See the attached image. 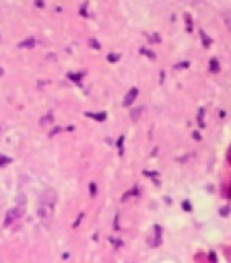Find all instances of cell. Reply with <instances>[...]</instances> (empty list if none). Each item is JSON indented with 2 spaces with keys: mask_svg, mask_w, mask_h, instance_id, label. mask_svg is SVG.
Masks as SVG:
<instances>
[{
  "mask_svg": "<svg viewBox=\"0 0 231 263\" xmlns=\"http://www.w3.org/2000/svg\"><path fill=\"white\" fill-rule=\"evenodd\" d=\"M44 204H50V206H54L56 204V193H54V189H50V191H46L44 193V199H41Z\"/></svg>",
  "mask_w": 231,
  "mask_h": 263,
  "instance_id": "obj_1",
  "label": "cell"
},
{
  "mask_svg": "<svg viewBox=\"0 0 231 263\" xmlns=\"http://www.w3.org/2000/svg\"><path fill=\"white\" fill-rule=\"evenodd\" d=\"M136 95H138V89H132V91L126 95V99H124V105H132V103H134V99H136Z\"/></svg>",
  "mask_w": 231,
  "mask_h": 263,
  "instance_id": "obj_2",
  "label": "cell"
},
{
  "mask_svg": "<svg viewBox=\"0 0 231 263\" xmlns=\"http://www.w3.org/2000/svg\"><path fill=\"white\" fill-rule=\"evenodd\" d=\"M19 214H21V210H11V212H8V218H6V226H8V224H12V222H15V218H19Z\"/></svg>",
  "mask_w": 231,
  "mask_h": 263,
  "instance_id": "obj_3",
  "label": "cell"
},
{
  "mask_svg": "<svg viewBox=\"0 0 231 263\" xmlns=\"http://www.w3.org/2000/svg\"><path fill=\"white\" fill-rule=\"evenodd\" d=\"M210 70H213V72L219 70V62H217V60H210Z\"/></svg>",
  "mask_w": 231,
  "mask_h": 263,
  "instance_id": "obj_4",
  "label": "cell"
},
{
  "mask_svg": "<svg viewBox=\"0 0 231 263\" xmlns=\"http://www.w3.org/2000/svg\"><path fill=\"white\" fill-rule=\"evenodd\" d=\"M33 43H35L33 39H27V41H23V43H21V47H31Z\"/></svg>",
  "mask_w": 231,
  "mask_h": 263,
  "instance_id": "obj_5",
  "label": "cell"
},
{
  "mask_svg": "<svg viewBox=\"0 0 231 263\" xmlns=\"http://www.w3.org/2000/svg\"><path fill=\"white\" fill-rule=\"evenodd\" d=\"M11 158H6V156H0V164H8Z\"/></svg>",
  "mask_w": 231,
  "mask_h": 263,
  "instance_id": "obj_6",
  "label": "cell"
},
{
  "mask_svg": "<svg viewBox=\"0 0 231 263\" xmlns=\"http://www.w3.org/2000/svg\"><path fill=\"white\" fill-rule=\"evenodd\" d=\"M202 41H204V45H210V39H208L204 33H202Z\"/></svg>",
  "mask_w": 231,
  "mask_h": 263,
  "instance_id": "obj_7",
  "label": "cell"
}]
</instances>
